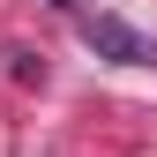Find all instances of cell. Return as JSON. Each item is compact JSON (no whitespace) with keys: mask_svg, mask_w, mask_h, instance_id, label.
Returning a JSON list of instances; mask_svg holds the SVG:
<instances>
[{"mask_svg":"<svg viewBox=\"0 0 157 157\" xmlns=\"http://www.w3.org/2000/svg\"><path fill=\"white\" fill-rule=\"evenodd\" d=\"M82 37H90V52H105V60H120V67H142L150 60V45L120 23V15H82Z\"/></svg>","mask_w":157,"mask_h":157,"instance_id":"obj_1","label":"cell"},{"mask_svg":"<svg viewBox=\"0 0 157 157\" xmlns=\"http://www.w3.org/2000/svg\"><path fill=\"white\" fill-rule=\"evenodd\" d=\"M60 8H75V0H60Z\"/></svg>","mask_w":157,"mask_h":157,"instance_id":"obj_2","label":"cell"}]
</instances>
